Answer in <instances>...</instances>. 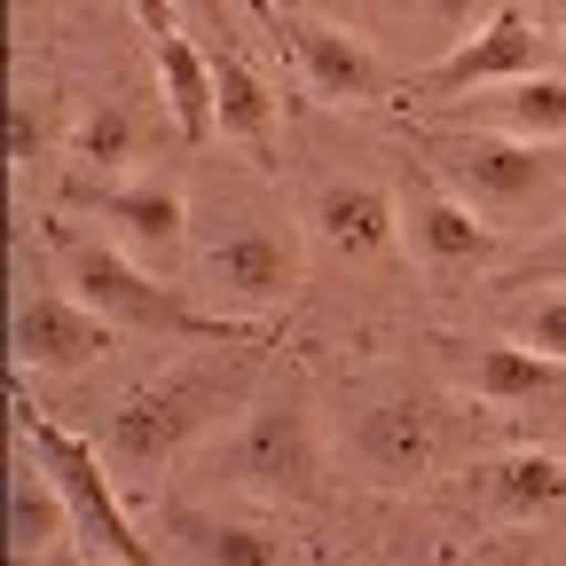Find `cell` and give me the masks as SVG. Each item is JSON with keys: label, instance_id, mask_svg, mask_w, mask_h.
<instances>
[{"label": "cell", "instance_id": "obj_1", "mask_svg": "<svg viewBox=\"0 0 566 566\" xmlns=\"http://www.w3.org/2000/svg\"><path fill=\"white\" fill-rule=\"evenodd\" d=\"M252 378H260V354H237V363L212 354V363H174L166 378H142L103 424V457L118 472H166L205 424L252 401Z\"/></svg>", "mask_w": 566, "mask_h": 566}, {"label": "cell", "instance_id": "obj_2", "mask_svg": "<svg viewBox=\"0 0 566 566\" xmlns=\"http://www.w3.org/2000/svg\"><path fill=\"white\" fill-rule=\"evenodd\" d=\"M63 283L80 292L87 307H103L118 331H166V338H205V346H260V323L221 315V307H189L158 268H142L126 244H87V237H63L55 244Z\"/></svg>", "mask_w": 566, "mask_h": 566}, {"label": "cell", "instance_id": "obj_3", "mask_svg": "<svg viewBox=\"0 0 566 566\" xmlns=\"http://www.w3.org/2000/svg\"><path fill=\"white\" fill-rule=\"evenodd\" d=\"M417 150L488 221L551 212L566 197V142H535V134H504V126H441V134H417Z\"/></svg>", "mask_w": 566, "mask_h": 566}, {"label": "cell", "instance_id": "obj_4", "mask_svg": "<svg viewBox=\"0 0 566 566\" xmlns=\"http://www.w3.org/2000/svg\"><path fill=\"white\" fill-rule=\"evenodd\" d=\"M17 441L55 472L63 504H71V535H80L95 558H111V566H158V551L134 535L118 488H111V457H103L95 441H80V433H63L55 417H40V409L24 401V386H17Z\"/></svg>", "mask_w": 566, "mask_h": 566}, {"label": "cell", "instance_id": "obj_5", "mask_svg": "<svg viewBox=\"0 0 566 566\" xmlns=\"http://www.w3.org/2000/svg\"><path fill=\"white\" fill-rule=\"evenodd\" d=\"M197 275H205V292H212V307H221V315H244V323H252V315H268V307H292L307 260H300V237H292V229L244 221V229H229V237L205 244Z\"/></svg>", "mask_w": 566, "mask_h": 566}, {"label": "cell", "instance_id": "obj_6", "mask_svg": "<svg viewBox=\"0 0 566 566\" xmlns=\"http://www.w3.org/2000/svg\"><path fill=\"white\" fill-rule=\"evenodd\" d=\"M229 480L252 495H307L315 488V417H307L300 386L244 401V424L229 441Z\"/></svg>", "mask_w": 566, "mask_h": 566}, {"label": "cell", "instance_id": "obj_7", "mask_svg": "<svg viewBox=\"0 0 566 566\" xmlns=\"http://www.w3.org/2000/svg\"><path fill=\"white\" fill-rule=\"evenodd\" d=\"M401 237H409V260L424 275H472V268H495V221L457 197L433 166H417L401 181Z\"/></svg>", "mask_w": 566, "mask_h": 566}, {"label": "cell", "instance_id": "obj_8", "mask_svg": "<svg viewBox=\"0 0 566 566\" xmlns=\"http://www.w3.org/2000/svg\"><path fill=\"white\" fill-rule=\"evenodd\" d=\"M535 71H543V32L520 9H488L433 71H417V95L457 103L472 87H512V80H535Z\"/></svg>", "mask_w": 566, "mask_h": 566}, {"label": "cell", "instance_id": "obj_9", "mask_svg": "<svg viewBox=\"0 0 566 566\" xmlns=\"http://www.w3.org/2000/svg\"><path fill=\"white\" fill-rule=\"evenodd\" d=\"M118 346V323L103 307H87L80 292H32L17 307V363L24 370H87Z\"/></svg>", "mask_w": 566, "mask_h": 566}, {"label": "cell", "instance_id": "obj_10", "mask_svg": "<svg viewBox=\"0 0 566 566\" xmlns=\"http://www.w3.org/2000/svg\"><path fill=\"white\" fill-rule=\"evenodd\" d=\"M354 457H363L370 480L386 488H409V480H433L441 457H449V433H441V417L424 409V401H370L363 417H354Z\"/></svg>", "mask_w": 566, "mask_h": 566}, {"label": "cell", "instance_id": "obj_11", "mask_svg": "<svg viewBox=\"0 0 566 566\" xmlns=\"http://www.w3.org/2000/svg\"><path fill=\"white\" fill-rule=\"evenodd\" d=\"M80 205H95L103 221H118V244L142 268L174 275V260L189 244V205H181L174 181H103V189H80Z\"/></svg>", "mask_w": 566, "mask_h": 566}, {"label": "cell", "instance_id": "obj_12", "mask_svg": "<svg viewBox=\"0 0 566 566\" xmlns=\"http://www.w3.org/2000/svg\"><path fill=\"white\" fill-rule=\"evenodd\" d=\"M268 17L283 24V40H292L307 95H323V103H378V95H386L378 55L354 40V32H338V24H323V17H283V9H268Z\"/></svg>", "mask_w": 566, "mask_h": 566}, {"label": "cell", "instance_id": "obj_13", "mask_svg": "<svg viewBox=\"0 0 566 566\" xmlns=\"http://www.w3.org/2000/svg\"><path fill=\"white\" fill-rule=\"evenodd\" d=\"M307 229H315L331 252H346V260H378V252L401 237V197H386L378 181H331V189H315V205H307Z\"/></svg>", "mask_w": 566, "mask_h": 566}, {"label": "cell", "instance_id": "obj_14", "mask_svg": "<svg viewBox=\"0 0 566 566\" xmlns=\"http://www.w3.org/2000/svg\"><path fill=\"white\" fill-rule=\"evenodd\" d=\"M158 95H166V118L189 150H205L221 134V111H212V48H197L189 32H158Z\"/></svg>", "mask_w": 566, "mask_h": 566}, {"label": "cell", "instance_id": "obj_15", "mask_svg": "<svg viewBox=\"0 0 566 566\" xmlns=\"http://www.w3.org/2000/svg\"><path fill=\"white\" fill-rule=\"evenodd\" d=\"M464 386H472L488 409H543V401L566 394V363L512 338V346H480L472 370H464Z\"/></svg>", "mask_w": 566, "mask_h": 566}, {"label": "cell", "instance_id": "obj_16", "mask_svg": "<svg viewBox=\"0 0 566 566\" xmlns=\"http://www.w3.org/2000/svg\"><path fill=\"white\" fill-rule=\"evenodd\" d=\"M212 111H221V134L244 142L252 166L275 174V95L260 87V71L229 48H212Z\"/></svg>", "mask_w": 566, "mask_h": 566}, {"label": "cell", "instance_id": "obj_17", "mask_svg": "<svg viewBox=\"0 0 566 566\" xmlns=\"http://www.w3.org/2000/svg\"><path fill=\"white\" fill-rule=\"evenodd\" d=\"M488 512L512 520V527L566 512V457H551V449H512V457H495V464H488Z\"/></svg>", "mask_w": 566, "mask_h": 566}, {"label": "cell", "instance_id": "obj_18", "mask_svg": "<svg viewBox=\"0 0 566 566\" xmlns=\"http://www.w3.org/2000/svg\"><path fill=\"white\" fill-rule=\"evenodd\" d=\"M63 535H71V504H63L55 472L24 449V464L9 472V551L17 558H48Z\"/></svg>", "mask_w": 566, "mask_h": 566}, {"label": "cell", "instance_id": "obj_19", "mask_svg": "<svg viewBox=\"0 0 566 566\" xmlns=\"http://www.w3.org/2000/svg\"><path fill=\"white\" fill-rule=\"evenodd\" d=\"M472 126H504V134H535V142H566V80H512L495 95H472Z\"/></svg>", "mask_w": 566, "mask_h": 566}, {"label": "cell", "instance_id": "obj_20", "mask_svg": "<svg viewBox=\"0 0 566 566\" xmlns=\"http://www.w3.org/2000/svg\"><path fill=\"white\" fill-rule=\"evenodd\" d=\"M181 551L197 566H283V535L268 527H244V520H205V512H181L174 520Z\"/></svg>", "mask_w": 566, "mask_h": 566}, {"label": "cell", "instance_id": "obj_21", "mask_svg": "<svg viewBox=\"0 0 566 566\" xmlns=\"http://www.w3.org/2000/svg\"><path fill=\"white\" fill-rule=\"evenodd\" d=\"M142 150V126H134V111L126 103H95L80 126H71V166H80V174H118L126 158Z\"/></svg>", "mask_w": 566, "mask_h": 566}, {"label": "cell", "instance_id": "obj_22", "mask_svg": "<svg viewBox=\"0 0 566 566\" xmlns=\"http://www.w3.org/2000/svg\"><path fill=\"white\" fill-rule=\"evenodd\" d=\"M40 150H48V95L40 87H17L9 95V158L32 166Z\"/></svg>", "mask_w": 566, "mask_h": 566}, {"label": "cell", "instance_id": "obj_23", "mask_svg": "<svg viewBox=\"0 0 566 566\" xmlns=\"http://www.w3.org/2000/svg\"><path fill=\"white\" fill-rule=\"evenodd\" d=\"M520 346H535V354H558L566 363V292H543L535 307H520V331H512Z\"/></svg>", "mask_w": 566, "mask_h": 566}, {"label": "cell", "instance_id": "obj_24", "mask_svg": "<svg viewBox=\"0 0 566 566\" xmlns=\"http://www.w3.org/2000/svg\"><path fill=\"white\" fill-rule=\"evenodd\" d=\"M512 283H566V221L527 252V260H512V268H495V292H512Z\"/></svg>", "mask_w": 566, "mask_h": 566}, {"label": "cell", "instance_id": "obj_25", "mask_svg": "<svg viewBox=\"0 0 566 566\" xmlns=\"http://www.w3.org/2000/svg\"><path fill=\"white\" fill-rule=\"evenodd\" d=\"M126 9H134V24L150 32V40L158 32H181V0H126Z\"/></svg>", "mask_w": 566, "mask_h": 566}, {"label": "cell", "instance_id": "obj_26", "mask_svg": "<svg viewBox=\"0 0 566 566\" xmlns=\"http://www.w3.org/2000/svg\"><path fill=\"white\" fill-rule=\"evenodd\" d=\"M417 9H424V17H433V24H449V32H464V24H472V9H480V0H417Z\"/></svg>", "mask_w": 566, "mask_h": 566}, {"label": "cell", "instance_id": "obj_27", "mask_svg": "<svg viewBox=\"0 0 566 566\" xmlns=\"http://www.w3.org/2000/svg\"><path fill=\"white\" fill-rule=\"evenodd\" d=\"M181 9H189L205 32H229V9H221V0H181Z\"/></svg>", "mask_w": 566, "mask_h": 566}, {"label": "cell", "instance_id": "obj_28", "mask_svg": "<svg viewBox=\"0 0 566 566\" xmlns=\"http://www.w3.org/2000/svg\"><path fill=\"white\" fill-rule=\"evenodd\" d=\"M464 566H527V551H520V543H504V551H480V558H464Z\"/></svg>", "mask_w": 566, "mask_h": 566}, {"label": "cell", "instance_id": "obj_29", "mask_svg": "<svg viewBox=\"0 0 566 566\" xmlns=\"http://www.w3.org/2000/svg\"><path fill=\"white\" fill-rule=\"evenodd\" d=\"M63 566H95V551H87V558H63Z\"/></svg>", "mask_w": 566, "mask_h": 566}]
</instances>
